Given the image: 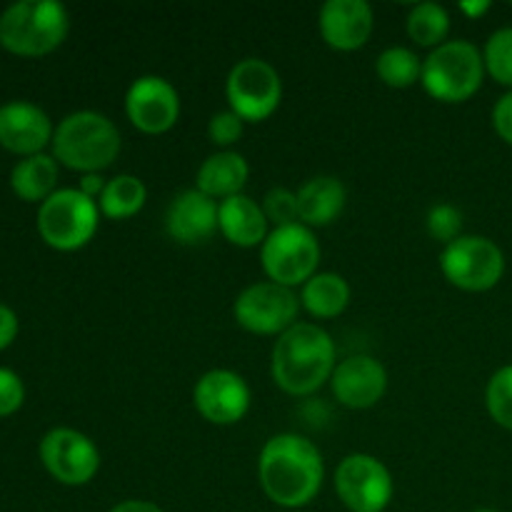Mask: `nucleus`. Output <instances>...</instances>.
<instances>
[{
    "mask_svg": "<svg viewBox=\"0 0 512 512\" xmlns=\"http://www.w3.org/2000/svg\"><path fill=\"white\" fill-rule=\"evenodd\" d=\"M228 108L243 123H263L283 100V80L280 73L263 58H243L230 68L225 80Z\"/></svg>",
    "mask_w": 512,
    "mask_h": 512,
    "instance_id": "9",
    "label": "nucleus"
},
{
    "mask_svg": "<svg viewBox=\"0 0 512 512\" xmlns=\"http://www.w3.org/2000/svg\"><path fill=\"white\" fill-rule=\"evenodd\" d=\"M40 460L58 483L78 488L88 485L100 470V450L85 433L53 428L40 440Z\"/></svg>",
    "mask_w": 512,
    "mask_h": 512,
    "instance_id": "12",
    "label": "nucleus"
},
{
    "mask_svg": "<svg viewBox=\"0 0 512 512\" xmlns=\"http://www.w3.org/2000/svg\"><path fill=\"white\" fill-rule=\"evenodd\" d=\"M425 228H428L430 238L443 243L445 248V245H450L453 240H458L463 235V213L455 205L438 203L428 210Z\"/></svg>",
    "mask_w": 512,
    "mask_h": 512,
    "instance_id": "29",
    "label": "nucleus"
},
{
    "mask_svg": "<svg viewBox=\"0 0 512 512\" xmlns=\"http://www.w3.org/2000/svg\"><path fill=\"white\" fill-rule=\"evenodd\" d=\"M375 15L365 0H328L318 13V30L325 45L338 53H353L368 45Z\"/></svg>",
    "mask_w": 512,
    "mask_h": 512,
    "instance_id": "16",
    "label": "nucleus"
},
{
    "mask_svg": "<svg viewBox=\"0 0 512 512\" xmlns=\"http://www.w3.org/2000/svg\"><path fill=\"white\" fill-rule=\"evenodd\" d=\"M335 493L350 512H385L393 503L395 480L383 460L353 453L335 470Z\"/></svg>",
    "mask_w": 512,
    "mask_h": 512,
    "instance_id": "11",
    "label": "nucleus"
},
{
    "mask_svg": "<svg viewBox=\"0 0 512 512\" xmlns=\"http://www.w3.org/2000/svg\"><path fill=\"white\" fill-rule=\"evenodd\" d=\"M348 205V190L335 175H315L298 190L300 223L308 228H328L343 215Z\"/></svg>",
    "mask_w": 512,
    "mask_h": 512,
    "instance_id": "20",
    "label": "nucleus"
},
{
    "mask_svg": "<svg viewBox=\"0 0 512 512\" xmlns=\"http://www.w3.org/2000/svg\"><path fill=\"white\" fill-rule=\"evenodd\" d=\"M263 213L273 228H285V225L300 223L298 213V193L288 188H270L263 198Z\"/></svg>",
    "mask_w": 512,
    "mask_h": 512,
    "instance_id": "30",
    "label": "nucleus"
},
{
    "mask_svg": "<svg viewBox=\"0 0 512 512\" xmlns=\"http://www.w3.org/2000/svg\"><path fill=\"white\" fill-rule=\"evenodd\" d=\"M125 115L145 135H163L180 118V93L160 75H140L125 93Z\"/></svg>",
    "mask_w": 512,
    "mask_h": 512,
    "instance_id": "13",
    "label": "nucleus"
},
{
    "mask_svg": "<svg viewBox=\"0 0 512 512\" xmlns=\"http://www.w3.org/2000/svg\"><path fill=\"white\" fill-rule=\"evenodd\" d=\"M485 73L495 83L512 88V28L495 30L483 48Z\"/></svg>",
    "mask_w": 512,
    "mask_h": 512,
    "instance_id": "27",
    "label": "nucleus"
},
{
    "mask_svg": "<svg viewBox=\"0 0 512 512\" xmlns=\"http://www.w3.org/2000/svg\"><path fill=\"white\" fill-rule=\"evenodd\" d=\"M458 10L463 15H468L470 20H478V18H483L485 13H488L490 3H488V0H463V3L458 5Z\"/></svg>",
    "mask_w": 512,
    "mask_h": 512,
    "instance_id": "37",
    "label": "nucleus"
},
{
    "mask_svg": "<svg viewBox=\"0 0 512 512\" xmlns=\"http://www.w3.org/2000/svg\"><path fill=\"white\" fill-rule=\"evenodd\" d=\"M70 30V15L58 0H18L0 15V45L15 55H48Z\"/></svg>",
    "mask_w": 512,
    "mask_h": 512,
    "instance_id": "4",
    "label": "nucleus"
},
{
    "mask_svg": "<svg viewBox=\"0 0 512 512\" xmlns=\"http://www.w3.org/2000/svg\"><path fill=\"white\" fill-rule=\"evenodd\" d=\"M15 335H18V315L8 305L0 303V350L8 348Z\"/></svg>",
    "mask_w": 512,
    "mask_h": 512,
    "instance_id": "34",
    "label": "nucleus"
},
{
    "mask_svg": "<svg viewBox=\"0 0 512 512\" xmlns=\"http://www.w3.org/2000/svg\"><path fill=\"white\" fill-rule=\"evenodd\" d=\"M100 208L78 188H60L38 208V233L50 248L73 253L95 238Z\"/></svg>",
    "mask_w": 512,
    "mask_h": 512,
    "instance_id": "6",
    "label": "nucleus"
},
{
    "mask_svg": "<svg viewBox=\"0 0 512 512\" xmlns=\"http://www.w3.org/2000/svg\"><path fill=\"white\" fill-rule=\"evenodd\" d=\"M110 512H165L160 505L150 503V500H123V503L113 505Z\"/></svg>",
    "mask_w": 512,
    "mask_h": 512,
    "instance_id": "36",
    "label": "nucleus"
},
{
    "mask_svg": "<svg viewBox=\"0 0 512 512\" xmlns=\"http://www.w3.org/2000/svg\"><path fill=\"white\" fill-rule=\"evenodd\" d=\"M485 405L500 428L512 430V365H505L490 378L485 388Z\"/></svg>",
    "mask_w": 512,
    "mask_h": 512,
    "instance_id": "28",
    "label": "nucleus"
},
{
    "mask_svg": "<svg viewBox=\"0 0 512 512\" xmlns=\"http://www.w3.org/2000/svg\"><path fill=\"white\" fill-rule=\"evenodd\" d=\"M260 263L270 283L285 288H303L313 275H318L320 243L313 228L303 223L273 228L260 245Z\"/></svg>",
    "mask_w": 512,
    "mask_h": 512,
    "instance_id": "7",
    "label": "nucleus"
},
{
    "mask_svg": "<svg viewBox=\"0 0 512 512\" xmlns=\"http://www.w3.org/2000/svg\"><path fill=\"white\" fill-rule=\"evenodd\" d=\"M268 218L263 205L240 193L218 203V233L235 248H260L268 238Z\"/></svg>",
    "mask_w": 512,
    "mask_h": 512,
    "instance_id": "19",
    "label": "nucleus"
},
{
    "mask_svg": "<svg viewBox=\"0 0 512 512\" xmlns=\"http://www.w3.org/2000/svg\"><path fill=\"white\" fill-rule=\"evenodd\" d=\"M248 383L240 373L228 368H215L200 375L193 388V405L203 420L210 425H235L250 410Z\"/></svg>",
    "mask_w": 512,
    "mask_h": 512,
    "instance_id": "14",
    "label": "nucleus"
},
{
    "mask_svg": "<svg viewBox=\"0 0 512 512\" xmlns=\"http://www.w3.org/2000/svg\"><path fill=\"white\" fill-rule=\"evenodd\" d=\"M165 233L178 245H203L218 233V203L198 188L183 190L165 210Z\"/></svg>",
    "mask_w": 512,
    "mask_h": 512,
    "instance_id": "17",
    "label": "nucleus"
},
{
    "mask_svg": "<svg viewBox=\"0 0 512 512\" xmlns=\"http://www.w3.org/2000/svg\"><path fill=\"white\" fill-rule=\"evenodd\" d=\"M493 128L505 143L512 145V90L495 103L493 108Z\"/></svg>",
    "mask_w": 512,
    "mask_h": 512,
    "instance_id": "33",
    "label": "nucleus"
},
{
    "mask_svg": "<svg viewBox=\"0 0 512 512\" xmlns=\"http://www.w3.org/2000/svg\"><path fill=\"white\" fill-rule=\"evenodd\" d=\"M473 512H498V510H490V508H480V510H473Z\"/></svg>",
    "mask_w": 512,
    "mask_h": 512,
    "instance_id": "38",
    "label": "nucleus"
},
{
    "mask_svg": "<svg viewBox=\"0 0 512 512\" xmlns=\"http://www.w3.org/2000/svg\"><path fill=\"white\" fill-rule=\"evenodd\" d=\"M10 185H13L15 195L28 203H43L55 193L58 185V160L53 155H28L20 160L10 173Z\"/></svg>",
    "mask_w": 512,
    "mask_h": 512,
    "instance_id": "23",
    "label": "nucleus"
},
{
    "mask_svg": "<svg viewBox=\"0 0 512 512\" xmlns=\"http://www.w3.org/2000/svg\"><path fill=\"white\" fill-rule=\"evenodd\" d=\"M338 365L333 338L318 323H295L273 345L270 375L283 393L308 398L330 383Z\"/></svg>",
    "mask_w": 512,
    "mask_h": 512,
    "instance_id": "2",
    "label": "nucleus"
},
{
    "mask_svg": "<svg viewBox=\"0 0 512 512\" xmlns=\"http://www.w3.org/2000/svg\"><path fill=\"white\" fill-rule=\"evenodd\" d=\"M105 183H108V180H105L103 175L90 173V175H83V178H80L78 190L83 195H88L90 200H95V203H98L100 195H103V190H105Z\"/></svg>",
    "mask_w": 512,
    "mask_h": 512,
    "instance_id": "35",
    "label": "nucleus"
},
{
    "mask_svg": "<svg viewBox=\"0 0 512 512\" xmlns=\"http://www.w3.org/2000/svg\"><path fill=\"white\" fill-rule=\"evenodd\" d=\"M148 203V188L138 175L120 173L105 183L103 195L98 200L100 215L108 220H128L138 215Z\"/></svg>",
    "mask_w": 512,
    "mask_h": 512,
    "instance_id": "24",
    "label": "nucleus"
},
{
    "mask_svg": "<svg viewBox=\"0 0 512 512\" xmlns=\"http://www.w3.org/2000/svg\"><path fill=\"white\" fill-rule=\"evenodd\" d=\"M250 178V165L235 150H218L200 163L195 188L213 198L215 203L243 193Z\"/></svg>",
    "mask_w": 512,
    "mask_h": 512,
    "instance_id": "21",
    "label": "nucleus"
},
{
    "mask_svg": "<svg viewBox=\"0 0 512 512\" xmlns=\"http://www.w3.org/2000/svg\"><path fill=\"white\" fill-rule=\"evenodd\" d=\"M445 280L465 293H485L503 280L505 255L485 235H460L440 253Z\"/></svg>",
    "mask_w": 512,
    "mask_h": 512,
    "instance_id": "8",
    "label": "nucleus"
},
{
    "mask_svg": "<svg viewBox=\"0 0 512 512\" xmlns=\"http://www.w3.org/2000/svg\"><path fill=\"white\" fill-rule=\"evenodd\" d=\"M300 295L293 288L260 280L240 290L233 303V318L253 335H280L298 323Z\"/></svg>",
    "mask_w": 512,
    "mask_h": 512,
    "instance_id": "10",
    "label": "nucleus"
},
{
    "mask_svg": "<svg viewBox=\"0 0 512 512\" xmlns=\"http://www.w3.org/2000/svg\"><path fill=\"white\" fill-rule=\"evenodd\" d=\"M485 78L483 50L470 40H448L423 58L420 85L438 103H465L480 90Z\"/></svg>",
    "mask_w": 512,
    "mask_h": 512,
    "instance_id": "5",
    "label": "nucleus"
},
{
    "mask_svg": "<svg viewBox=\"0 0 512 512\" xmlns=\"http://www.w3.org/2000/svg\"><path fill=\"white\" fill-rule=\"evenodd\" d=\"M120 148V130L108 115L95 110L65 115L53 133V158L83 175L110 168L118 160Z\"/></svg>",
    "mask_w": 512,
    "mask_h": 512,
    "instance_id": "3",
    "label": "nucleus"
},
{
    "mask_svg": "<svg viewBox=\"0 0 512 512\" xmlns=\"http://www.w3.org/2000/svg\"><path fill=\"white\" fill-rule=\"evenodd\" d=\"M25 400V385L13 370L0 368V418L13 415L15 410L23 405Z\"/></svg>",
    "mask_w": 512,
    "mask_h": 512,
    "instance_id": "32",
    "label": "nucleus"
},
{
    "mask_svg": "<svg viewBox=\"0 0 512 512\" xmlns=\"http://www.w3.org/2000/svg\"><path fill=\"white\" fill-rule=\"evenodd\" d=\"M243 133H245V123L230 108L210 115L208 138L215 148L230 150L240 138H243Z\"/></svg>",
    "mask_w": 512,
    "mask_h": 512,
    "instance_id": "31",
    "label": "nucleus"
},
{
    "mask_svg": "<svg viewBox=\"0 0 512 512\" xmlns=\"http://www.w3.org/2000/svg\"><path fill=\"white\" fill-rule=\"evenodd\" d=\"M353 290L338 273H318L300 288V305L318 320H333L348 310Z\"/></svg>",
    "mask_w": 512,
    "mask_h": 512,
    "instance_id": "22",
    "label": "nucleus"
},
{
    "mask_svg": "<svg viewBox=\"0 0 512 512\" xmlns=\"http://www.w3.org/2000/svg\"><path fill=\"white\" fill-rule=\"evenodd\" d=\"M405 28H408V38L418 48L435 50L438 45L448 43L450 13L438 3H418L410 8Z\"/></svg>",
    "mask_w": 512,
    "mask_h": 512,
    "instance_id": "25",
    "label": "nucleus"
},
{
    "mask_svg": "<svg viewBox=\"0 0 512 512\" xmlns=\"http://www.w3.org/2000/svg\"><path fill=\"white\" fill-rule=\"evenodd\" d=\"M53 123L48 113L28 100H13L0 105V145L10 153L38 155L48 143H53Z\"/></svg>",
    "mask_w": 512,
    "mask_h": 512,
    "instance_id": "18",
    "label": "nucleus"
},
{
    "mask_svg": "<svg viewBox=\"0 0 512 512\" xmlns=\"http://www.w3.org/2000/svg\"><path fill=\"white\" fill-rule=\"evenodd\" d=\"M375 73L388 88L405 90L410 85L420 83L423 75V58L405 45H390L375 60Z\"/></svg>",
    "mask_w": 512,
    "mask_h": 512,
    "instance_id": "26",
    "label": "nucleus"
},
{
    "mask_svg": "<svg viewBox=\"0 0 512 512\" xmlns=\"http://www.w3.org/2000/svg\"><path fill=\"white\" fill-rule=\"evenodd\" d=\"M258 480L265 498L285 510H300L318 498L325 480L323 453L298 433L265 440L258 455Z\"/></svg>",
    "mask_w": 512,
    "mask_h": 512,
    "instance_id": "1",
    "label": "nucleus"
},
{
    "mask_svg": "<svg viewBox=\"0 0 512 512\" xmlns=\"http://www.w3.org/2000/svg\"><path fill=\"white\" fill-rule=\"evenodd\" d=\"M330 390H333L335 400L345 408H375L388 390V370L373 355H350L335 365Z\"/></svg>",
    "mask_w": 512,
    "mask_h": 512,
    "instance_id": "15",
    "label": "nucleus"
}]
</instances>
